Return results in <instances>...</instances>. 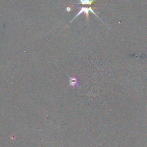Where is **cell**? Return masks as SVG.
<instances>
[{
	"mask_svg": "<svg viewBox=\"0 0 147 147\" xmlns=\"http://www.w3.org/2000/svg\"><path fill=\"white\" fill-rule=\"evenodd\" d=\"M89 12H91V13L93 14H94L95 16H96L100 20L102 21V20L101 19H99V17L98 16L97 14L95 13V12L93 11V9L92 8H91V7H90V8H85V7H82V8H80V10H79V12H78V13L76 15L75 17H74V18L71 21V22H72L78 16H79L80 14H81L82 13H85L86 14V19H87V21H89Z\"/></svg>",
	"mask_w": 147,
	"mask_h": 147,
	"instance_id": "cell-1",
	"label": "cell"
},
{
	"mask_svg": "<svg viewBox=\"0 0 147 147\" xmlns=\"http://www.w3.org/2000/svg\"><path fill=\"white\" fill-rule=\"evenodd\" d=\"M80 4H77L76 5H74L76 7H78L80 4L82 5H92L95 0H79Z\"/></svg>",
	"mask_w": 147,
	"mask_h": 147,
	"instance_id": "cell-2",
	"label": "cell"
},
{
	"mask_svg": "<svg viewBox=\"0 0 147 147\" xmlns=\"http://www.w3.org/2000/svg\"><path fill=\"white\" fill-rule=\"evenodd\" d=\"M70 82H71V85H72V86L74 85H77L78 84V80L76 79L75 78H71L70 79Z\"/></svg>",
	"mask_w": 147,
	"mask_h": 147,
	"instance_id": "cell-3",
	"label": "cell"
},
{
	"mask_svg": "<svg viewBox=\"0 0 147 147\" xmlns=\"http://www.w3.org/2000/svg\"><path fill=\"white\" fill-rule=\"evenodd\" d=\"M71 10V9L70 7H67V9H66V11H67V12H70Z\"/></svg>",
	"mask_w": 147,
	"mask_h": 147,
	"instance_id": "cell-4",
	"label": "cell"
}]
</instances>
